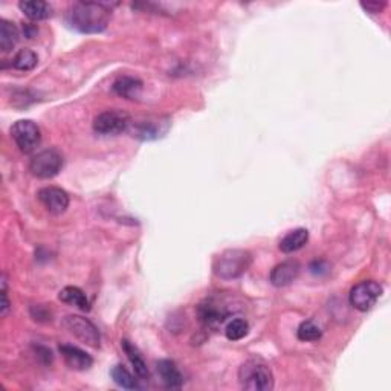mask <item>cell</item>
<instances>
[{
	"mask_svg": "<svg viewBox=\"0 0 391 391\" xmlns=\"http://www.w3.org/2000/svg\"><path fill=\"white\" fill-rule=\"evenodd\" d=\"M112 17L110 6L97 2H75L66 14V23L70 29L82 34L102 33Z\"/></svg>",
	"mask_w": 391,
	"mask_h": 391,
	"instance_id": "6da1fadb",
	"label": "cell"
},
{
	"mask_svg": "<svg viewBox=\"0 0 391 391\" xmlns=\"http://www.w3.org/2000/svg\"><path fill=\"white\" fill-rule=\"evenodd\" d=\"M238 382L248 391H270L274 388V374L260 358H250L238 369Z\"/></svg>",
	"mask_w": 391,
	"mask_h": 391,
	"instance_id": "7a4b0ae2",
	"label": "cell"
},
{
	"mask_svg": "<svg viewBox=\"0 0 391 391\" xmlns=\"http://www.w3.org/2000/svg\"><path fill=\"white\" fill-rule=\"evenodd\" d=\"M252 265V255L246 250H227L214 259L213 270L222 280H236Z\"/></svg>",
	"mask_w": 391,
	"mask_h": 391,
	"instance_id": "3957f363",
	"label": "cell"
},
{
	"mask_svg": "<svg viewBox=\"0 0 391 391\" xmlns=\"http://www.w3.org/2000/svg\"><path fill=\"white\" fill-rule=\"evenodd\" d=\"M132 118L124 110H106L93 119V130L105 137H115L130 129Z\"/></svg>",
	"mask_w": 391,
	"mask_h": 391,
	"instance_id": "277c9868",
	"label": "cell"
},
{
	"mask_svg": "<svg viewBox=\"0 0 391 391\" xmlns=\"http://www.w3.org/2000/svg\"><path fill=\"white\" fill-rule=\"evenodd\" d=\"M63 169V155L57 148H47L34 155L29 162V170L38 179H52Z\"/></svg>",
	"mask_w": 391,
	"mask_h": 391,
	"instance_id": "5b68a950",
	"label": "cell"
},
{
	"mask_svg": "<svg viewBox=\"0 0 391 391\" xmlns=\"http://www.w3.org/2000/svg\"><path fill=\"white\" fill-rule=\"evenodd\" d=\"M11 138L22 153L29 155L36 151L42 142V133L38 125L31 119H20L11 127Z\"/></svg>",
	"mask_w": 391,
	"mask_h": 391,
	"instance_id": "8992f818",
	"label": "cell"
},
{
	"mask_svg": "<svg viewBox=\"0 0 391 391\" xmlns=\"http://www.w3.org/2000/svg\"><path fill=\"white\" fill-rule=\"evenodd\" d=\"M63 325L66 327V330L70 335H74L77 339L84 342L86 346L93 348L100 347L101 335L98 327L92 321L87 320V318H83L79 315H68L65 320H63Z\"/></svg>",
	"mask_w": 391,
	"mask_h": 391,
	"instance_id": "52a82bcc",
	"label": "cell"
},
{
	"mask_svg": "<svg viewBox=\"0 0 391 391\" xmlns=\"http://www.w3.org/2000/svg\"><path fill=\"white\" fill-rule=\"evenodd\" d=\"M382 295V286L373 280H367L358 283L356 286L352 287L350 291L348 300L350 305H352L359 312H369V310L376 305L378 300Z\"/></svg>",
	"mask_w": 391,
	"mask_h": 391,
	"instance_id": "ba28073f",
	"label": "cell"
},
{
	"mask_svg": "<svg viewBox=\"0 0 391 391\" xmlns=\"http://www.w3.org/2000/svg\"><path fill=\"white\" fill-rule=\"evenodd\" d=\"M130 127L135 138L141 141H155L158 138H162L169 132L170 121L159 116H150L137 123L132 121Z\"/></svg>",
	"mask_w": 391,
	"mask_h": 391,
	"instance_id": "9c48e42d",
	"label": "cell"
},
{
	"mask_svg": "<svg viewBox=\"0 0 391 391\" xmlns=\"http://www.w3.org/2000/svg\"><path fill=\"white\" fill-rule=\"evenodd\" d=\"M37 197L46 208V211L52 215L63 214L69 206L68 193L59 187H45L38 191Z\"/></svg>",
	"mask_w": 391,
	"mask_h": 391,
	"instance_id": "30bf717a",
	"label": "cell"
},
{
	"mask_svg": "<svg viewBox=\"0 0 391 391\" xmlns=\"http://www.w3.org/2000/svg\"><path fill=\"white\" fill-rule=\"evenodd\" d=\"M300 263L295 260H287L277 265L273 270H270L269 282L273 283L275 287H284L292 284L297 280L300 275Z\"/></svg>",
	"mask_w": 391,
	"mask_h": 391,
	"instance_id": "8fae6325",
	"label": "cell"
},
{
	"mask_svg": "<svg viewBox=\"0 0 391 391\" xmlns=\"http://www.w3.org/2000/svg\"><path fill=\"white\" fill-rule=\"evenodd\" d=\"M197 316H199V321H201L205 327H208V329H215V327L222 325V323L227 320L228 314L225 312L223 306L219 307L217 302L206 300L205 302H202V305H199Z\"/></svg>",
	"mask_w": 391,
	"mask_h": 391,
	"instance_id": "7c38bea8",
	"label": "cell"
},
{
	"mask_svg": "<svg viewBox=\"0 0 391 391\" xmlns=\"http://www.w3.org/2000/svg\"><path fill=\"white\" fill-rule=\"evenodd\" d=\"M59 350H60L63 359H65L66 365L72 370H77V371L89 370L93 364L92 356L87 355L84 350L78 348L75 346L63 344V346H60Z\"/></svg>",
	"mask_w": 391,
	"mask_h": 391,
	"instance_id": "4fadbf2b",
	"label": "cell"
},
{
	"mask_svg": "<svg viewBox=\"0 0 391 391\" xmlns=\"http://www.w3.org/2000/svg\"><path fill=\"white\" fill-rule=\"evenodd\" d=\"M156 370L165 388L178 390L183 385V376L176 362L170 361V359H162V361L158 362Z\"/></svg>",
	"mask_w": 391,
	"mask_h": 391,
	"instance_id": "5bb4252c",
	"label": "cell"
},
{
	"mask_svg": "<svg viewBox=\"0 0 391 391\" xmlns=\"http://www.w3.org/2000/svg\"><path fill=\"white\" fill-rule=\"evenodd\" d=\"M121 347L124 350V353L127 355V359H129V362L132 364L135 373H137V376L141 379H148L150 376V371H148V367L146 359L141 355V352L138 350V347L130 342L129 339H123L121 341Z\"/></svg>",
	"mask_w": 391,
	"mask_h": 391,
	"instance_id": "9a60e30c",
	"label": "cell"
},
{
	"mask_svg": "<svg viewBox=\"0 0 391 391\" xmlns=\"http://www.w3.org/2000/svg\"><path fill=\"white\" fill-rule=\"evenodd\" d=\"M19 8L28 19L34 22L46 20L52 15V6L43 0H22Z\"/></svg>",
	"mask_w": 391,
	"mask_h": 391,
	"instance_id": "2e32d148",
	"label": "cell"
},
{
	"mask_svg": "<svg viewBox=\"0 0 391 391\" xmlns=\"http://www.w3.org/2000/svg\"><path fill=\"white\" fill-rule=\"evenodd\" d=\"M114 91L118 93L119 97H123L125 100H135L139 97V93L142 91V82L135 77H119L115 79L114 83Z\"/></svg>",
	"mask_w": 391,
	"mask_h": 391,
	"instance_id": "e0dca14e",
	"label": "cell"
},
{
	"mask_svg": "<svg viewBox=\"0 0 391 391\" xmlns=\"http://www.w3.org/2000/svg\"><path fill=\"white\" fill-rule=\"evenodd\" d=\"M309 242V231L305 228H297L287 233L280 242V250L284 254H292L297 252L301 248H305L306 243Z\"/></svg>",
	"mask_w": 391,
	"mask_h": 391,
	"instance_id": "ac0fdd59",
	"label": "cell"
},
{
	"mask_svg": "<svg viewBox=\"0 0 391 391\" xmlns=\"http://www.w3.org/2000/svg\"><path fill=\"white\" fill-rule=\"evenodd\" d=\"M20 40V31L13 22L0 20V49L2 52L13 51Z\"/></svg>",
	"mask_w": 391,
	"mask_h": 391,
	"instance_id": "d6986e66",
	"label": "cell"
},
{
	"mask_svg": "<svg viewBox=\"0 0 391 391\" xmlns=\"http://www.w3.org/2000/svg\"><path fill=\"white\" fill-rule=\"evenodd\" d=\"M60 301L66 302L69 306H75L79 310H84V312H89L91 310V302L87 300L86 293L75 286H68L65 289H61L59 293Z\"/></svg>",
	"mask_w": 391,
	"mask_h": 391,
	"instance_id": "ffe728a7",
	"label": "cell"
},
{
	"mask_svg": "<svg viewBox=\"0 0 391 391\" xmlns=\"http://www.w3.org/2000/svg\"><path fill=\"white\" fill-rule=\"evenodd\" d=\"M110 376L118 387L125 388V390L138 388V381L135 379L133 374L127 370L124 365H115L110 371Z\"/></svg>",
	"mask_w": 391,
	"mask_h": 391,
	"instance_id": "44dd1931",
	"label": "cell"
},
{
	"mask_svg": "<svg viewBox=\"0 0 391 391\" xmlns=\"http://www.w3.org/2000/svg\"><path fill=\"white\" fill-rule=\"evenodd\" d=\"M37 63H38V57L36 52H33L31 49H22L15 54V57L13 59V68L22 72H28V70H33L37 66Z\"/></svg>",
	"mask_w": 391,
	"mask_h": 391,
	"instance_id": "7402d4cb",
	"label": "cell"
},
{
	"mask_svg": "<svg viewBox=\"0 0 391 391\" xmlns=\"http://www.w3.org/2000/svg\"><path fill=\"white\" fill-rule=\"evenodd\" d=\"M250 333V324L243 318L231 320L225 327V335L229 341H240Z\"/></svg>",
	"mask_w": 391,
	"mask_h": 391,
	"instance_id": "603a6c76",
	"label": "cell"
},
{
	"mask_svg": "<svg viewBox=\"0 0 391 391\" xmlns=\"http://www.w3.org/2000/svg\"><path fill=\"white\" fill-rule=\"evenodd\" d=\"M321 329L314 321H302L297 330V337L302 342H315L321 338Z\"/></svg>",
	"mask_w": 391,
	"mask_h": 391,
	"instance_id": "cb8c5ba5",
	"label": "cell"
},
{
	"mask_svg": "<svg viewBox=\"0 0 391 391\" xmlns=\"http://www.w3.org/2000/svg\"><path fill=\"white\" fill-rule=\"evenodd\" d=\"M2 305H0V315L6 316L8 312H10V300H8V293H6V275H2Z\"/></svg>",
	"mask_w": 391,
	"mask_h": 391,
	"instance_id": "d4e9b609",
	"label": "cell"
},
{
	"mask_svg": "<svg viewBox=\"0 0 391 391\" xmlns=\"http://www.w3.org/2000/svg\"><path fill=\"white\" fill-rule=\"evenodd\" d=\"M361 6L364 8L367 13L379 14V13L384 11V8L387 6V3L385 2H362Z\"/></svg>",
	"mask_w": 391,
	"mask_h": 391,
	"instance_id": "484cf974",
	"label": "cell"
}]
</instances>
